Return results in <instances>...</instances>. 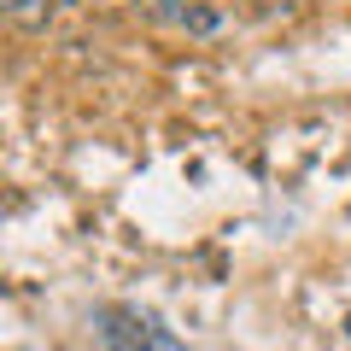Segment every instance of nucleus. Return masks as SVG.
Instances as JSON below:
<instances>
[{
	"instance_id": "nucleus-1",
	"label": "nucleus",
	"mask_w": 351,
	"mask_h": 351,
	"mask_svg": "<svg viewBox=\"0 0 351 351\" xmlns=\"http://www.w3.org/2000/svg\"><path fill=\"white\" fill-rule=\"evenodd\" d=\"M94 334H100V351H188L170 328L141 316L135 304H100L94 311Z\"/></svg>"
},
{
	"instance_id": "nucleus-2",
	"label": "nucleus",
	"mask_w": 351,
	"mask_h": 351,
	"mask_svg": "<svg viewBox=\"0 0 351 351\" xmlns=\"http://www.w3.org/2000/svg\"><path fill=\"white\" fill-rule=\"evenodd\" d=\"M346 334H351V316H346Z\"/></svg>"
}]
</instances>
